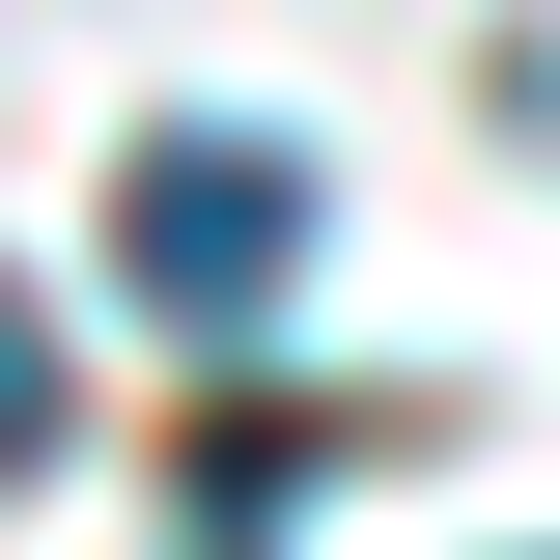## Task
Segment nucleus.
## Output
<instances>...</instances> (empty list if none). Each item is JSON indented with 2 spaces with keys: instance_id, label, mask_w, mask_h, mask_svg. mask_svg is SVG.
<instances>
[{
  "instance_id": "f257e3e1",
  "label": "nucleus",
  "mask_w": 560,
  "mask_h": 560,
  "mask_svg": "<svg viewBox=\"0 0 560 560\" xmlns=\"http://www.w3.org/2000/svg\"><path fill=\"white\" fill-rule=\"evenodd\" d=\"M113 280L168 337H253L280 280H308V168H280V140H140L113 168Z\"/></svg>"
},
{
  "instance_id": "f03ea898",
  "label": "nucleus",
  "mask_w": 560,
  "mask_h": 560,
  "mask_svg": "<svg viewBox=\"0 0 560 560\" xmlns=\"http://www.w3.org/2000/svg\"><path fill=\"white\" fill-rule=\"evenodd\" d=\"M57 420H84V364H57V308L0 280V477H57Z\"/></svg>"
}]
</instances>
